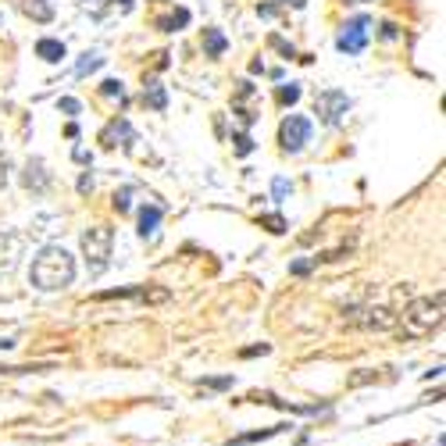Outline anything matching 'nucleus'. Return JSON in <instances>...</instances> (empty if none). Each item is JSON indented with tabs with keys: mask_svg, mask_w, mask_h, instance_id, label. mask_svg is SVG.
Instances as JSON below:
<instances>
[{
	"mask_svg": "<svg viewBox=\"0 0 446 446\" xmlns=\"http://www.w3.org/2000/svg\"><path fill=\"white\" fill-rule=\"evenodd\" d=\"M29 278L32 286L43 290V293H54V290H65L75 283V257L65 250V247H43L29 268Z\"/></svg>",
	"mask_w": 446,
	"mask_h": 446,
	"instance_id": "f257e3e1",
	"label": "nucleus"
},
{
	"mask_svg": "<svg viewBox=\"0 0 446 446\" xmlns=\"http://www.w3.org/2000/svg\"><path fill=\"white\" fill-rule=\"evenodd\" d=\"M397 321H400V328H404V336H411V340L432 336V328H439V321H442V293L411 300Z\"/></svg>",
	"mask_w": 446,
	"mask_h": 446,
	"instance_id": "f03ea898",
	"label": "nucleus"
},
{
	"mask_svg": "<svg viewBox=\"0 0 446 446\" xmlns=\"http://www.w3.org/2000/svg\"><path fill=\"white\" fill-rule=\"evenodd\" d=\"M111 247H115V229L93 225L89 233H82V254H86L89 275H104V271H107V264H111Z\"/></svg>",
	"mask_w": 446,
	"mask_h": 446,
	"instance_id": "7ed1b4c3",
	"label": "nucleus"
},
{
	"mask_svg": "<svg viewBox=\"0 0 446 446\" xmlns=\"http://www.w3.org/2000/svg\"><path fill=\"white\" fill-rule=\"evenodd\" d=\"M343 321L350 328H364V332H385L397 325V314L389 307H375V304H354L343 311Z\"/></svg>",
	"mask_w": 446,
	"mask_h": 446,
	"instance_id": "20e7f679",
	"label": "nucleus"
},
{
	"mask_svg": "<svg viewBox=\"0 0 446 446\" xmlns=\"http://www.w3.org/2000/svg\"><path fill=\"white\" fill-rule=\"evenodd\" d=\"M311 132H314L311 118H304V115H290L283 125H278V143H283L286 154H297V150H304V143H311Z\"/></svg>",
	"mask_w": 446,
	"mask_h": 446,
	"instance_id": "39448f33",
	"label": "nucleus"
},
{
	"mask_svg": "<svg viewBox=\"0 0 446 446\" xmlns=\"http://www.w3.org/2000/svg\"><path fill=\"white\" fill-rule=\"evenodd\" d=\"M347 111H350V97H347L343 89H325V93H318V100H314V115H318L325 125H340Z\"/></svg>",
	"mask_w": 446,
	"mask_h": 446,
	"instance_id": "423d86ee",
	"label": "nucleus"
},
{
	"mask_svg": "<svg viewBox=\"0 0 446 446\" xmlns=\"http://www.w3.org/2000/svg\"><path fill=\"white\" fill-rule=\"evenodd\" d=\"M25 250V236L22 233H0V278H8Z\"/></svg>",
	"mask_w": 446,
	"mask_h": 446,
	"instance_id": "0eeeda50",
	"label": "nucleus"
},
{
	"mask_svg": "<svg viewBox=\"0 0 446 446\" xmlns=\"http://www.w3.org/2000/svg\"><path fill=\"white\" fill-rule=\"evenodd\" d=\"M368 18L361 15V18H354L343 32H340V39H336V47L343 50V54H361L364 47H368Z\"/></svg>",
	"mask_w": 446,
	"mask_h": 446,
	"instance_id": "6e6552de",
	"label": "nucleus"
},
{
	"mask_svg": "<svg viewBox=\"0 0 446 446\" xmlns=\"http://www.w3.org/2000/svg\"><path fill=\"white\" fill-rule=\"evenodd\" d=\"M132 140H136V132H132V125H129L125 118H115V122H111V125L100 132V143H104V147H118V143L129 147Z\"/></svg>",
	"mask_w": 446,
	"mask_h": 446,
	"instance_id": "1a4fd4ad",
	"label": "nucleus"
},
{
	"mask_svg": "<svg viewBox=\"0 0 446 446\" xmlns=\"http://www.w3.org/2000/svg\"><path fill=\"white\" fill-rule=\"evenodd\" d=\"M161 218H164V207H161V204H143V207H140V236H143V240H154V236H157Z\"/></svg>",
	"mask_w": 446,
	"mask_h": 446,
	"instance_id": "9d476101",
	"label": "nucleus"
},
{
	"mask_svg": "<svg viewBox=\"0 0 446 446\" xmlns=\"http://www.w3.org/2000/svg\"><path fill=\"white\" fill-rule=\"evenodd\" d=\"M36 54H39V58H43V61H50V65H58V61L65 58V54H68V50H65V43H61V39H39V43H36Z\"/></svg>",
	"mask_w": 446,
	"mask_h": 446,
	"instance_id": "9b49d317",
	"label": "nucleus"
},
{
	"mask_svg": "<svg viewBox=\"0 0 446 446\" xmlns=\"http://www.w3.org/2000/svg\"><path fill=\"white\" fill-rule=\"evenodd\" d=\"M290 425H271V428H261V432H247V435H236V439H229V446H250V442H261V439H271V435H278V432H286Z\"/></svg>",
	"mask_w": 446,
	"mask_h": 446,
	"instance_id": "f8f14e48",
	"label": "nucleus"
},
{
	"mask_svg": "<svg viewBox=\"0 0 446 446\" xmlns=\"http://www.w3.org/2000/svg\"><path fill=\"white\" fill-rule=\"evenodd\" d=\"M225 47H229V39L221 36L218 29H204V50H207V58H221Z\"/></svg>",
	"mask_w": 446,
	"mask_h": 446,
	"instance_id": "ddd939ff",
	"label": "nucleus"
},
{
	"mask_svg": "<svg viewBox=\"0 0 446 446\" xmlns=\"http://www.w3.org/2000/svg\"><path fill=\"white\" fill-rule=\"evenodd\" d=\"M186 22H190V11H186V8H179L175 15H164V18H157L154 25H157L161 32H179Z\"/></svg>",
	"mask_w": 446,
	"mask_h": 446,
	"instance_id": "4468645a",
	"label": "nucleus"
},
{
	"mask_svg": "<svg viewBox=\"0 0 446 446\" xmlns=\"http://www.w3.org/2000/svg\"><path fill=\"white\" fill-rule=\"evenodd\" d=\"M25 186H29V190H43V186H47L43 161H29V164H25Z\"/></svg>",
	"mask_w": 446,
	"mask_h": 446,
	"instance_id": "2eb2a0df",
	"label": "nucleus"
},
{
	"mask_svg": "<svg viewBox=\"0 0 446 446\" xmlns=\"http://www.w3.org/2000/svg\"><path fill=\"white\" fill-rule=\"evenodd\" d=\"M25 15H32L36 22H50L54 18V4L50 0H25Z\"/></svg>",
	"mask_w": 446,
	"mask_h": 446,
	"instance_id": "dca6fc26",
	"label": "nucleus"
},
{
	"mask_svg": "<svg viewBox=\"0 0 446 446\" xmlns=\"http://www.w3.org/2000/svg\"><path fill=\"white\" fill-rule=\"evenodd\" d=\"M143 100H147L154 111H164V107H168V97H164V86H161V82H150V86L143 89Z\"/></svg>",
	"mask_w": 446,
	"mask_h": 446,
	"instance_id": "f3484780",
	"label": "nucleus"
},
{
	"mask_svg": "<svg viewBox=\"0 0 446 446\" xmlns=\"http://www.w3.org/2000/svg\"><path fill=\"white\" fill-rule=\"evenodd\" d=\"M261 225H268V233H286V218L283 214H261Z\"/></svg>",
	"mask_w": 446,
	"mask_h": 446,
	"instance_id": "a211bd4d",
	"label": "nucleus"
},
{
	"mask_svg": "<svg viewBox=\"0 0 446 446\" xmlns=\"http://www.w3.org/2000/svg\"><path fill=\"white\" fill-rule=\"evenodd\" d=\"M104 65V58H97V54H86V58L79 61V68H75V75H86V72H97Z\"/></svg>",
	"mask_w": 446,
	"mask_h": 446,
	"instance_id": "6ab92c4d",
	"label": "nucleus"
},
{
	"mask_svg": "<svg viewBox=\"0 0 446 446\" xmlns=\"http://www.w3.org/2000/svg\"><path fill=\"white\" fill-rule=\"evenodd\" d=\"M100 93H104V97H118V100H125V89H122L118 79H107V82L100 86Z\"/></svg>",
	"mask_w": 446,
	"mask_h": 446,
	"instance_id": "aec40b11",
	"label": "nucleus"
},
{
	"mask_svg": "<svg viewBox=\"0 0 446 446\" xmlns=\"http://www.w3.org/2000/svg\"><path fill=\"white\" fill-rule=\"evenodd\" d=\"M278 100H283V104H297V100H300V86H297V82L283 86V89H278Z\"/></svg>",
	"mask_w": 446,
	"mask_h": 446,
	"instance_id": "412c9836",
	"label": "nucleus"
},
{
	"mask_svg": "<svg viewBox=\"0 0 446 446\" xmlns=\"http://www.w3.org/2000/svg\"><path fill=\"white\" fill-rule=\"evenodd\" d=\"M129 197H132V190H129V186L115 193V211H118V214H125V211L132 207V204H129Z\"/></svg>",
	"mask_w": 446,
	"mask_h": 446,
	"instance_id": "4be33fe9",
	"label": "nucleus"
},
{
	"mask_svg": "<svg viewBox=\"0 0 446 446\" xmlns=\"http://www.w3.org/2000/svg\"><path fill=\"white\" fill-rule=\"evenodd\" d=\"M233 382H236L233 375H221V378H204V385H207V389H233Z\"/></svg>",
	"mask_w": 446,
	"mask_h": 446,
	"instance_id": "5701e85b",
	"label": "nucleus"
},
{
	"mask_svg": "<svg viewBox=\"0 0 446 446\" xmlns=\"http://www.w3.org/2000/svg\"><path fill=\"white\" fill-rule=\"evenodd\" d=\"M250 150H254V140H250L247 132H236V154H243V157H247Z\"/></svg>",
	"mask_w": 446,
	"mask_h": 446,
	"instance_id": "b1692460",
	"label": "nucleus"
},
{
	"mask_svg": "<svg viewBox=\"0 0 446 446\" xmlns=\"http://www.w3.org/2000/svg\"><path fill=\"white\" fill-rule=\"evenodd\" d=\"M318 264V257H307V261H297V264H290V275H307L311 268Z\"/></svg>",
	"mask_w": 446,
	"mask_h": 446,
	"instance_id": "393cba45",
	"label": "nucleus"
},
{
	"mask_svg": "<svg viewBox=\"0 0 446 446\" xmlns=\"http://www.w3.org/2000/svg\"><path fill=\"white\" fill-rule=\"evenodd\" d=\"M286 193H290V182H286V179H275V186H271V197H275L278 204H283V197H286Z\"/></svg>",
	"mask_w": 446,
	"mask_h": 446,
	"instance_id": "a878e982",
	"label": "nucleus"
},
{
	"mask_svg": "<svg viewBox=\"0 0 446 446\" xmlns=\"http://www.w3.org/2000/svg\"><path fill=\"white\" fill-rule=\"evenodd\" d=\"M58 107L65 111V115H79V100H72V97H65V100H61Z\"/></svg>",
	"mask_w": 446,
	"mask_h": 446,
	"instance_id": "bb28decb",
	"label": "nucleus"
},
{
	"mask_svg": "<svg viewBox=\"0 0 446 446\" xmlns=\"http://www.w3.org/2000/svg\"><path fill=\"white\" fill-rule=\"evenodd\" d=\"M271 47H278V50L286 54V58H293V54H297V50H293V47L286 43V39H278V36H271Z\"/></svg>",
	"mask_w": 446,
	"mask_h": 446,
	"instance_id": "cd10ccee",
	"label": "nucleus"
},
{
	"mask_svg": "<svg viewBox=\"0 0 446 446\" xmlns=\"http://www.w3.org/2000/svg\"><path fill=\"white\" fill-rule=\"evenodd\" d=\"M271 347L268 343H261V347H247V350H240V357H257V354H268Z\"/></svg>",
	"mask_w": 446,
	"mask_h": 446,
	"instance_id": "c85d7f7f",
	"label": "nucleus"
},
{
	"mask_svg": "<svg viewBox=\"0 0 446 446\" xmlns=\"http://www.w3.org/2000/svg\"><path fill=\"white\" fill-rule=\"evenodd\" d=\"M8 186V157H4V150H0V190Z\"/></svg>",
	"mask_w": 446,
	"mask_h": 446,
	"instance_id": "c756f323",
	"label": "nucleus"
},
{
	"mask_svg": "<svg viewBox=\"0 0 446 446\" xmlns=\"http://www.w3.org/2000/svg\"><path fill=\"white\" fill-rule=\"evenodd\" d=\"M79 190H82V193H86V190H93V179H89V175H82V179H79Z\"/></svg>",
	"mask_w": 446,
	"mask_h": 446,
	"instance_id": "7c9ffc66",
	"label": "nucleus"
},
{
	"mask_svg": "<svg viewBox=\"0 0 446 446\" xmlns=\"http://www.w3.org/2000/svg\"><path fill=\"white\" fill-rule=\"evenodd\" d=\"M283 4H293V8H304V4H307V0H283Z\"/></svg>",
	"mask_w": 446,
	"mask_h": 446,
	"instance_id": "2f4dec72",
	"label": "nucleus"
},
{
	"mask_svg": "<svg viewBox=\"0 0 446 446\" xmlns=\"http://www.w3.org/2000/svg\"><path fill=\"white\" fill-rule=\"evenodd\" d=\"M115 4H122V11H129V8H132V0H115Z\"/></svg>",
	"mask_w": 446,
	"mask_h": 446,
	"instance_id": "473e14b6",
	"label": "nucleus"
}]
</instances>
